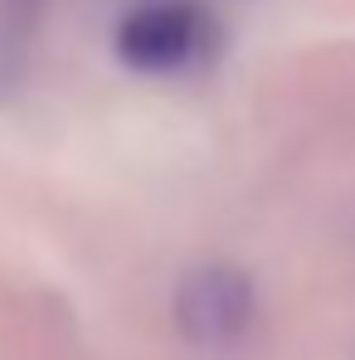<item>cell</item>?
Masks as SVG:
<instances>
[{"label": "cell", "mask_w": 355, "mask_h": 360, "mask_svg": "<svg viewBox=\"0 0 355 360\" xmlns=\"http://www.w3.org/2000/svg\"><path fill=\"white\" fill-rule=\"evenodd\" d=\"M44 0H0V49H20L39 30Z\"/></svg>", "instance_id": "cell-3"}, {"label": "cell", "mask_w": 355, "mask_h": 360, "mask_svg": "<svg viewBox=\"0 0 355 360\" xmlns=\"http://www.w3.org/2000/svg\"><path fill=\"white\" fill-rule=\"evenodd\" d=\"M176 326L200 351H224L253 326V283L234 263H200L176 283Z\"/></svg>", "instance_id": "cell-2"}, {"label": "cell", "mask_w": 355, "mask_h": 360, "mask_svg": "<svg viewBox=\"0 0 355 360\" xmlns=\"http://www.w3.org/2000/svg\"><path fill=\"white\" fill-rule=\"evenodd\" d=\"M214 49V20L190 0H146L117 30V54L136 73H180Z\"/></svg>", "instance_id": "cell-1"}]
</instances>
